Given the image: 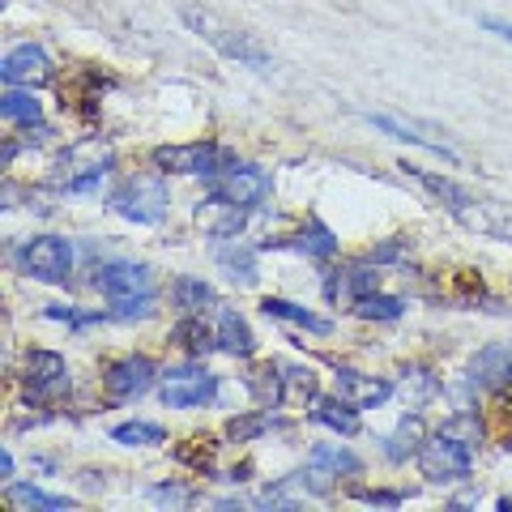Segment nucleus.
Returning a JSON list of instances; mask_svg holds the SVG:
<instances>
[{
    "label": "nucleus",
    "instance_id": "obj_9",
    "mask_svg": "<svg viewBox=\"0 0 512 512\" xmlns=\"http://www.w3.org/2000/svg\"><path fill=\"white\" fill-rule=\"evenodd\" d=\"M154 376H158L154 359H146V355H128V359H120V363H111V367H107L103 384H107V397H111V402H133V397H141V393L150 389Z\"/></svg>",
    "mask_w": 512,
    "mask_h": 512
},
{
    "label": "nucleus",
    "instance_id": "obj_18",
    "mask_svg": "<svg viewBox=\"0 0 512 512\" xmlns=\"http://www.w3.org/2000/svg\"><path fill=\"white\" fill-rule=\"evenodd\" d=\"M261 312L265 316H274V320H286V325H299V329H308V333H333V320L329 316H316L312 308H303V303H291V299H274L269 295L265 303H261Z\"/></svg>",
    "mask_w": 512,
    "mask_h": 512
},
{
    "label": "nucleus",
    "instance_id": "obj_25",
    "mask_svg": "<svg viewBox=\"0 0 512 512\" xmlns=\"http://www.w3.org/2000/svg\"><path fill=\"white\" fill-rule=\"evenodd\" d=\"M423 448V423L419 414H406L402 423H397L393 436H384V457L389 461H406L410 453H419Z\"/></svg>",
    "mask_w": 512,
    "mask_h": 512
},
{
    "label": "nucleus",
    "instance_id": "obj_27",
    "mask_svg": "<svg viewBox=\"0 0 512 512\" xmlns=\"http://www.w3.org/2000/svg\"><path fill=\"white\" fill-rule=\"evenodd\" d=\"M312 466L325 470V474H338V478L342 474H363V461L342 444H316L312 448Z\"/></svg>",
    "mask_w": 512,
    "mask_h": 512
},
{
    "label": "nucleus",
    "instance_id": "obj_29",
    "mask_svg": "<svg viewBox=\"0 0 512 512\" xmlns=\"http://www.w3.org/2000/svg\"><path fill=\"white\" fill-rule=\"evenodd\" d=\"M9 500L22 504V508H39V512H69V508H73L69 495H52V491L26 487V483H13V487H9Z\"/></svg>",
    "mask_w": 512,
    "mask_h": 512
},
{
    "label": "nucleus",
    "instance_id": "obj_23",
    "mask_svg": "<svg viewBox=\"0 0 512 512\" xmlns=\"http://www.w3.org/2000/svg\"><path fill=\"white\" fill-rule=\"evenodd\" d=\"M286 244L303 256H312V261H329V256H338V248H342L338 235H333L325 222H308V227H303L295 239H286Z\"/></svg>",
    "mask_w": 512,
    "mask_h": 512
},
{
    "label": "nucleus",
    "instance_id": "obj_5",
    "mask_svg": "<svg viewBox=\"0 0 512 512\" xmlns=\"http://www.w3.org/2000/svg\"><path fill=\"white\" fill-rule=\"evenodd\" d=\"M18 269L26 278H35V282H69L73 274V244L69 239H60V235H35V239H26V244L18 248Z\"/></svg>",
    "mask_w": 512,
    "mask_h": 512
},
{
    "label": "nucleus",
    "instance_id": "obj_6",
    "mask_svg": "<svg viewBox=\"0 0 512 512\" xmlns=\"http://www.w3.org/2000/svg\"><path fill=\"white\" fill-rule=\"evenodd\" d=\"M184 22L197 30L205 43H214L227 60H239V64H248V69H269V52H265V47L256 43L252 35H239V30L218 26L210 13H197V9H184Z\"/></svg>",
    "mask_w": 512,
    "mask_h": 512
},
{
    "label": "nucleus",
    "instance_id": "obj_33",
    "mask_svg": "<svg viewBox=\"0 0 512 512\" xmlns=\"http://www.w3.org/2000/svg\"><path fill=\"white\" fill-rule=\"evenodd\" d=\"M269 427H274V414H265V410H261V414H239V419H231V423H227V436L244 444V440L265 436Z\"/></svg>",
    "mask_w": 512,
    "mask_h": 512
},
{
    "label": "nucleus",
    "instance_id": "obj_32",
    "mask_svg": "<svg viewBox=\"0 0 512 512\" xmlns=\"http://www.w3.org/2000/svg\"><path fill=\"white\" fill-rule=\"evenodd\" d=\"M111 440H116V444H128V448H150V444H163V440H167V431L158 427V423L133 419V423L111 427Z\"/></svg>",
    "mask_w": 512,
    "mask_h": 512
},
{
    "label": "nucleus",
    "instance_id": "obj_41",
    "mask_svg": "<svg viewBox=\"0 0 512 512\" xmlns=\"http://www.w3.org/2000/svg\"><path fill=\"white\" fill-rule=\"evenodd\" d=\"M508 453H512V444H508Z\"/></svg>",
    "mask_w": 512,
    "mask_h": 512
},
{
    "label": "nucleus",
    "instance_id": "obj_14",
    "mask_svg": "<svg viewBox=\"0 0 512 512\" xmlns=\"http://www.w3.org/2000/svg\"><path fill=\"white\" fill-rule=\"evenodd\" d=\"M26 389L35 397H60L69 389V363L56 350H35L26 359Z\"/></svg>",
    "mask_w": 512,
    "mask_h": 512
},
{
    "label": "nucleus",
    "instance_id": "obj_10",
    "mask_svg": "<svg viewBox=\"0 0 512 512\" xmlns=\"http://www.w3.org/2000/svg\"><path fill=\"white\" fill-rule=\"evenodd\" d=\"M466 380H470V389H483V393L508 389L512 384V342H491L478 350L466 367Z\"/></svg>",
    "mask_w": 512,
    "mask_h": 512
},
{
    "label": "nucleus",
    "instance_id": "obj_37",
    "mask_svg": "<svg viewBox=\"0 0 512 512\" xmlns=\"http://www.w3.org/2000/svg\"><path fill=\"white\" fill-rule=\"evenodd\" d=\"M107 180V167L103 163H94V167H86L82 175H73L69 180V192H90V188H99Z\"/></svg>",
    "mask_w": 512,
    "mask_h": 512
},
{
    "label": "nucleus",
    "instance_id": "obj_21",
    "mask_svg": "<svg viewBox=\"0 0 512 512\" xmlns=\"http://www.w3.org/2000/svg\"><path fill=\"white\" fill-rule=\"evenodd\" d=\"M372 120L380 133H389V137H397V141H410V146H423V150H431V154H440V158H448V163H457V150L453 146H444V141H431V137H423L414 124H406V120H397V116H367Z\"/></svg>",
    "mask_w": 512,
    "mask_h": 512
},
{
    "label": "nucleus",
    "instance_id": "obj_34",
    "mask_svg": "<svg viewBox=\"0 0 512 512\" xmlns=\"http://www.w3.org/2000/svg\"><path fill=\"white\" fill-rule=\"evenodd\" d=\"M444 431H448V436H457V440H466V444H478V440H483V423H478L474 414H466V410L453 414V419L444 423Z\"/></svg>",
    "mask_w": 512,
    "mask_h": 512
},
{
    "label": "nucleus",
    "instance_id": "obj_38",
    "mask_svg": "<svg viewBox=\"0 0 512 512\" xmlns=\"http://www.w3.org/2000/svg\"><path fill=\"white\" fill-rule=\"evenodd\" d=\"M402 244H384V248H376L372 256H367V261H372V265H389V261H402Z\"/></svg>",
    "mask_w": 512,
    "mask_h": 512
},
{
    "label": "nucleus",
    "instance_id": "obj_19",
    "mask_svg": "<svg viewBox=\"0 0 512 512\" xmlns=\"http://www.w3.org/2000/svg\"><path fill=\"white\" fill-rule=\"evenodd\" d=\"M372 291H380V274H372V269H346V274H333L325 282V295L350 303V308H355L363 295H372Z\"/></svg>",
    "mask_w": 512,
    "mask_h": 512
},
{
    "label": "nucleus",
    "instance_id": "obj_35",
    "mask_svg": "<svg viewBox=\"0 0 512 512\" xmlns=\"http://www.w3.org/2000/svg\"><path fill=\"white\" fill-rule=\"evenodd\" d=\"M150 500H158V504H192V500H197V495H192L188 487L158 483V487H150Z\"/></svg>",
    "mask_w": 512,
    "mask_h": 512
},
{
    "label": "nucleus",
    "instance_id": "obj_1",
    "mask_svg": "<svg viewBox=\"0 0 512 512\" xmlns=\"http://www.w3.org/2000/svg\"><path fill=\"white\" fill-rule=\"evenodd\" d=\"M94 286L107 295L111 316H120V320L154 316L158 282H154V269L150 265H137V261H103V265H94Z\"/></svg>",
    "mask_w": 512,
    "mask_h": 512
},
{
    "label": "nucleus",
    "instance_id": "obj_22",
    "mask_svg": "<svg viewBox=\"0 0 512 512\" xmlns=\"http://www.w3.org/2000/svg\"><path fill=\"white\" fill-rule=\"evenodd\" d=\"M218 269L231 282H239V286H252L256 278H261V274H256V248L239 244V239H235V244H227V248H218Z\"/></svg>",
    "mask_w": 512,
    "mask_h": 512
},
{
    "label": "nucleus",
    "instance_id": "obj_28",
    "mask_svg": "<svg viewBox=\"0 0 512 512\" xmlns=\"http://www.w3.org/2000/svg\"><path fill=\"white\" fill-rule=\"evenodd\" d=\"M282 372V402H316V372L312 367L278 363Z\"/></svg>",
    "mask_w": 512,
    "mask_h": 512
},
{
    "label": "nucleus",
    "instance_id": "obj_36",
    "mask_svg": "<svg viewBox=\"0 0 512 512\" xmlns=\"http://www.w3.org/2000/svg\"><path fill=\"white\" fill-rule=\"evenodd\" d=\"M350 495H355V500H359V504H380V508H397V504H402V500H406V495H402V491H367V487H359V491H350Z\"/></svg>",
    "mask_w": 512,
    "mask_h": 512
},
{
    "label": "nucleus",
    "instance_id": "obj_11",
    "mask_svg": "<svg viewBox=\"0 0 512 512\" xmlns=\"http://www.w3.org/2000/svg\"><path fill=\"white\" fill-rule=\"evenodd\" d=\"M222 197H231L235 205H244V210H256L269 192H274V180L261 171V167H252V163H235L231 171H222V180L214 184Z\"/></svg>",
    "mask_w": 512,
    "mask_h": 512
},
{
    "label": "nucleus",
    "instance_id": "obj_31",
    "mask_svg": "<svg viewBox=\"0 0 512 512\" xmlns=\"http://www.w3.org/2000/svg\"><path fill=\"white\" fill-rule=\"evenodd\" d=\"M359 320H402V312H406V303L397 299V295H384V291H372V295H363L355 308Z\"/></svg>",
    "mask_w": 512,
    "mask_h": 512
},
{
    "label": "nucleus",
    "instance_id": "obj_20",
    "mask_svg": "<svg viewBox=\"0 0 512 512\" xmlns=\"http://www.w3.org/2000/svg\"><path fill=\"white\" fill-rule=\"evenodd\" d=\"M0 116L18 128H43V103L35 99V90L9 86V94L0 99Z\"/></svg>",
    "mask_w": 512,
    "mask_h": 512
},
{
    "label": "nucleus",
    "instance_id": "obj_39",
    "mask_svg": "<svg viewBox=\"0 0 512 512\" xmlns=\"http://www.w3.org/2000/svg\"><path fill=\"white\" fill-rule=\"evenodd\" d=\"M483 26H487V30H495V35H500V39H508V43H512V26H508V22H500V18H487Z\"/></svg>",
    "mask_w": 512,
    "mask_h": 512
},
{
    "label": "nucleus",
    "instance_id": "obj_12",
    "mask_svg": "<svg viewBox=\"0 0 512 512\" xmlns=\"http://www.w3.org/2000/svg\"><path fill=\"white\" fill-rule=\"evenodd\" d=\"M402 171L410 175V180H419L427 192H436L440 201H448V210H453L461 222H470V227H483V214H478V201L470 197L461 184H453V180H444V175H436V171H423V167H414V163H402Z\"/></svg>",
    "mask_w": 512,
    "mask_h": 512
},
{
    "label": "nucleus",
    "instance_id": "obj_26",
    "mask_svg": "<svg viewBox=\"0 0 512 512\" xmlns=\"http://www.w3.org/2000/svg\"><path fill=\"white\" fill-rule=\"evenodd\" d=\"M171 342L180 346V350H188V355H205V350H214V346H218V333L205 325L201 316H184L180 325H175Z\"/></svg>",
    "mask_w": 512,
    "mask_h": 512
},
{
    "label": "nucleus",
    "instance_id": "obj_30",
    "mask_svg": "<svg viewBox=\"0 0 512 512\" xmlns=\"http://www.w3.org/2000/svg\"><path fill=\"white\" fill-rule=\"evenodd\" d=\"M406 380H402V397H406V402H410V410H419V406H427L431 402V397H436L440 393V380L436 376H431L427 372V367H406V372H402Z\"/></svg>",
    "mask_w": 512,
    "mask_h": 512
},
{
    "label": "nucleus",
    "instance_id": "obj_4",
    "mask_svg": "<svg viewBox=\"0 0 512 512\" xmlns=\"http://www.w3.org/2000/svg\"><path fill=\"white\" fill-rule=\"evenodd\" d=\"M154 167L163 175H205V180H218L222 171L235 167V154L214 146V141H192V146H158L154 150Z\"/></svg>",
    "mask_w": 512,
    "mask_h": 512
},
{
    "label": "nucleus",
    "instance_id": "obj_13",
    "mask_svg": "<svg viewBox=\"0 0 512 512\" xmlns=\"http://www.w3.org/2000/svg\"><path fill=\"white\" fill-rule=\"evenodd\" d=\"M252 210H244V205H235L231 197H222V192H205V201L197 205V222L205 231H210L214 239H235L239 231H244Z\"/></svg>",
    "mask_w": 512,
    "mask_h": 512
},
{
    "label": "nucleus",
    "instance_id": "obj_15",
    "mask_svg": "<svg viewBox=\"0 0 512 512\" xmlns=\"http://www.w3.org/2000/svg\"><path fill=\"white\" fill-rule=\"evenodd\" d=\"M338 393L355 410H376V406H384L393 397V384L384 376H363V372H350V367H342V372H338Z\"/></svg>",
    "mask_w": 512,
    "mask_h": 512
},
{
    "label": "nucleus",
    "instance_id": "obj_40",
    "mask_svg": "<svg viewBox=\"0 0 512 512\" xmlns=\"http://www.w3.org/2000/svg\"><path fill=\"white\" fill-rule=\"evenodd\" d=\"M0 474L13 478V453H0Z\"/></svg>",
    "mask_w": 512,
    "mask_h": 512
},
{
    "label": "nucleus",
    "instance_id": "obj_8",
    "mask_svg": "<svg viewBox=\"0 0 512 512\" xmlns=\"http://www.w3.org/2000/svg\"><path fill=\"white\" fill-rule=\"evenodd\" d=\"M52 56L43 52L39 43H18L13 52H5V60H0V77H5L9 86H43L52 82Z\"/></svg>",
    "mask_w": 512,
    "mask_h": 512
},
{
    "label": "nucleus",
    "instance_id": "obj_17",
    "mask_svg": "<svg viewBox=\"0 0 512 512\" xmlns=\"http://www.w3.org/2000/svg\"><path fill=\"white\" fill-rule=\"evenodd\" d=\"M308 414H312V423L338 431V436H355V431H359V410L350 406L342 393L338 397H316Z\"/></svg>",
    "mask_w": 512,
    "mask_h": 512
},
{
    "label": "nucleus",
    "instance_id": "obj_24",
    "mask_svg": "<svg viewBox=\"0 0 512 512\" xmlns=\"http://www.w3.org/2000/svg\"><path fill=\"white\" fill-rule=\"evenodd\" d=\"M171 299H175V308H180L184 316H201L205 308H214V303H218L214 286L205 278H180L171 286Z\"/></svg>",
    "mask_w": 512,
    "mask_h": 512
},
{
    "label": "nucleus",
    "instance_id": "obj_2",
    "mask_svg": "<svg viewBox=\"0 0 512 512\" xmlns=\"http://www.w3.org/2000/svg\"><path fill=\"white\" fill-rule=\"evenodd\" d=\"M107 205L120 218L137 222V227H158V222L167 218L171 192H167V184L158 180V175H133V180H124L116 192H111Z\"/></svg>",
    "mask_w": 512,
    "mask_h": 512
},
{
    "label": "nucleus",
    "instance_id": "obj_3",
    "mask_svg": "<svg viewBox=\"0 0 512 512\" xmlns=\"http://www.w3.org/2000/svg\"><path fill=\"white\" fill-rule=\"evenodd\" d=\"M419 474L427 478V483H466V478L474 474V444L448 436V431L423 440V448H419Z\"/></svg>",
    "mask_w": 512,
    "mask_h": 512
},
{
    "label": "nucleus",
    "instance_id": "obj_16",
    "mask_svg": "<svg viewBox=\"0 0 512 512\" xmlns=\"http://www.w3.org/2000/svg\"><path fill=\"white\" fill-rule=\"evenodd\" d=\"M214 333H218V350H227V355H235V359H248L256 350L248 320L239 316L235 308H218V329Z\"/></svg>",
    "mask_w": 512,
    "mask_h": 512
},
{
    "label": "nucleus",
    "instance_id": "obj_7",
    "mask_svg": "<svg viewBox=\"0 0 512 512\" xmlns=\"http://www.w3.org/2000/svg\"><path fill=\"white\" fill-rule=\"evenodd\" d=\"M158 393H163V402L171 410H197L218 397V376L205 372V367H171Z\"/></svg>",
    "mask_w": 512,
    "mask_h": 512
}]
</instances>
